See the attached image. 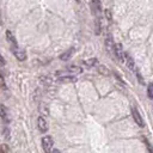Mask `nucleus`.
I'll list each match as a JSON object with an SVG mask.
<instances>
[{
    "label": "nucleus",
    "mask_w": 153,
    "mask_h": 153,
    "mask_svg": "<svg viewBox=\"0 0 153 153\" xmlns=\"http://www.w3.org/2000/svg\"><path fill=\"white\" fill-rule=\"evenodd\" d=\"M53 145H54V141L50 136H44L42 139V147H43V151L45 153H50L51 149H53Z\"/></svg>",
    "instance_id": "nucleus-1"
},
{
    "label": "nucleus",
    "mask_w": 153,
    "mask_h": 153,
    "mask_svg": "<svg viewBox=\"0 0 153 153\" xmlns=\"http://www.w3.org/2000/svg\"><path fill=\"white\" fill-rule=\"evenodd\" d=\"M131 116H133L135 123H136L139 127H143V126H145V124H143V121H142V117H141L140 112L137 111V109H136L135 106L131 108Z\"/></svg>",
    "instance_id": "nucleus-2"
},
{
    "label": "nucleus",
    "mask_w": 153,
    "mask_h": 153,
    "mask_svg": "<svg viewBox=\"0 0 153 153\" xmlns=\"http://www.w3.org/2000/svg\"><path fill=\"white\" fill-rule=\"evenodd\" d=\"M114 54L116 55V57H118L121 61H123V56H124V51H123V48L120 43L115 44L114 45Z\"/></svg>",
    "instance_id": "nucleus-3"
},
{
    "label": "nucleus",
    "mask_w": 153,
    "mask_h": 153,
    "mask_svg": "<svg viewBox=\"0 0 153 153\" xmlns=\"http://www.w3.org/2000/svg\"><path fill=\"white\" fill-rule=\"evenodd\" d=\"M6 38H7L8 43L12 45V50H16L18 47H17V42H16V39H14V36L12 35L11 31H6Z\"/></svg>",
    "instance_id": "nucleus-4"
},
{
    "label": "nucleus",
    "mask_w": 153,
    "mask_h": 153,
    "mask_svg": "<svg viewBox=\"0 0 153 153\" xmlns=\"http://www.w3.org/2000/svg\"><path fill=\"white\" fill-rule=\"evenodd\" d=\"M123 61H126V63H127V66H128V68H129L130 71H135V69H136L133 59H131L128 54H126V53H124V56H123Z\"/></svg>",
    "instance_id": "nucleus-5"
},
{
    "label": "nucleus",
    "mask_w": 153,
    "mask_h": 153,
    "mask_svg": "<svg viewBox=\"0 0 153 153\" xmlns=\"http://www.w3.org/2000/svg\"><path fill=\"white\" fill-rule=\"evenodd\" d=\"M37 126H38V129L41 131H43V133H45L48 130V124H47V122H45V120L43 117H38L37 118Z\"/></svg>",
    "instance_id": "nucleus-6"
},
{
    "label": "nucleus",
    "mask_w": 153,
    "mask_h": 153,
    "mask_svg": "<svg viewBox=\"0 0 153 153\" xmlns=\"http://www.w3.org/2000/svg\"><path fill=\"white\" fill-rule=\"evenodd\" d=\"M67 71H68V72H69L72 75H76V74H80V73L82 72L81 67H78V66H74V65L69 66V67L67 68Z\"/></svg>",
    "instance_id": "nucleus-7"
},
{
    "label": "nucleus",
    "mask_w": 153,
    "mask_h": 153,
    "mask_svg": "<svg viewBox=\"0 0 153 153\" xmlns=\"http://www.w3.org/2000/svg\"><path fill=\"white\" fill-rule=\"evenodd\" d=\"M114 45H115V43H114V41H112V37L109 35V36L106 37V39H105V47H106V49H108L109 51H114Z\"/></svg>",
    "instance_id": "nucleus-8"
},
{
    "label": "nucleus",
    "mask_w": 153,
    "mask_h": 153,
    "mask_svg": "<svg viewBox=\"0 0 153 153\" xmlns=\"http://www.w3.org/2000/svg\"><path fill=\"white\" fill-rule=\"evenodd\" d=\"M38 111H39V114L42 115L41 117H43V116H48V115H49V110H48V106H47L44 103H41V104L38 105Z\"/></svg>",
    "instance_id": "nucleus-9"
},
{
    "label": "nucleus",
    "mask_w": 153,
    "mask_h": 153,
    "mask_svg": "<svg viewBox=\"0 0 153 153\" xmlns=\"http://www.w3.org/2000/svg\"><path fill=\"white\" fill-rule=\"evenodd\" d=\"M13 53H14V55H16V57L19 60V61H24L25 60V57H26V55H25V53L23 51V50H20L19 48H17L16 50H13Z\"/></svg>",
    "instance_id": "nucleus-10"
},
{
    "label": "nucleus",
    "mask_w": 153,
    "mask_h": 153,
    "mask_svg": "<svg viewBox=\"0 0 153 153\" xmlns=\"http://www.w3.org/2000/svg\"><path fill=\"white\" fill-rule=\"evenodd\" d=\"M97 63H98V60H97L96 57H93V59H88V60H85V61L82 62V65H84V66H86L87 68L93 67V66H96Z\"/></svg>",
    "instance_id": "nucleus-11"
},
{
    "label": "nucleus",
    "mask_w": 153,
    "mask_h": 153,
    "mask_svg": "<svg viewBox=\"0 0 153 153\" xmlns=\"http://www.w3.org/2000/svg\"><path fill=\"white\" fill-rule=\"evenodd\" d=\"M97 69H98V72H99L102 75H104V76H109V75H110V71H109L105 66H103V65H98V66H97Z\"/></svg>",
    "instance_id": "nucleus-12"
},
{
    "label": "nucleus",
    "mask_w": 153,
    "mask_h": 153,
    "mask_svg": "<svg viewBox=\"0 0 153 153\" xmlns=\"http://www.w3.org/2000/svg\"><path fill=\"white\" fill-rule=\"evenodd\" d=\"M0 117L5 121V122H7L8 121V117H7V111H6V109H5V106L2 105V104H0Z\"/></svg>",
    "instance_id": "nucleus-13"
},
{
    "label": "nucleus",
    "mask_w": 153,
    "mask_h": 153,
    "mask_svg": "<svg viewBox=\"0 0 153 153\" xmlns=\"http://www.w3.org/2000/svg\"><path fill=\"white\" fill-rule=\"evenodd\" d=\"M71 55H72V49L68 50V51H66V53H63V54L60 56V59H61L62 61H66V60H68V59L71 57Z\"/></svg>",
    "instance_id": "nucleus-14"
},
{
    "label": "nucleus",
    "mask_w": 153,
    "mask_h": 153,
    "mask_svg": "<svg viewBox=\"0 0 153 153\" xmlns=\"http://www.w3.org/2000/svg\"><path fill=\"white\" fill-rule=\"evenodd\" d=\"M0 87L2 90H6V84H5V79H4V75L0 73Z\"/></svg>",
    "instance_id": "nucleus-15"
},
{
    "label": "nucleus",
    "mask_w": 153,
    "mask_h": 153,
    "mask_svg": "<svg viewBox=\"0 0 153 153\" xmlns=\"http://www.w3.org/2000/svg\"><path fill=\"white\" fill-rule=\"evenodd\" d=\"M93 5H94V7H96V10L99 12L100 11V0H93Z\"/></svg>",
    "instance_id": "nucleus-16"
},
{
    "label": "nucleus",
    "mask_w": 153,
    "mask_h": 153,
    "mask_svg": "<svg viewBox=\"0 0 153 153\" xmlns=\"http://www.w3.org/2000/svg\"><path fill=\"white\" fill-rule=\"evenodd\" d=\"M142 140L145 141V143H146V146H147V148H148V152H149V153H152V148H151V143L148 142V140H147L146 137H142Z\"/></svg>",
    "instance_id": "nucleus-17"
},
{
    "label": "nucleus",
    "mask_w": 153,
    "mask_h": 153,
    "mask_svg": "<svg viewBox=\"0 0 153 153\" xmlns=\"http://www.w3.org/2000/svg\"><path fill=\"white\" fill-rule=\"evenodd\" d=\"M148 97H149V98L153 97V93H152V85H148Z\"/></svg>",
    "instance_id": "nucleus-18"
},
{
    "label": "nucleus",
    "mask_w": 153,
    "mask_h": 153,
    "mask_svg": "<svg viewBox=\"0 0 153 153\" xmlns=\"http://www.w3.org/2000/svg\"><path fill=\"white\" fill-rule=\"evenodd\" d=\"M7 152V147L6 146H1L0 147V153H6Z\"/></svg>",
    "instance_id": "nucleus-19"
},
{
    "label": "nucleus",
    "mask_w": 153,
    "mask_h": 153,
    "mask_svg": "<svg viewBox=\"0 0 153 153\" xmlns=\"http://www.w3.org/2000/svg\"><path fill=\"white\" fill-rule=\"evenodd\" d=\"M105 14H106L108 19H109V20H111V14H110V11H109V10H106V11H105Z\"/></svg>",
    "instance_id": "nucleus-20"
},
{
    "label": "nucleus",
    "mask_w": 153,
    "mask_h": 153,
    "mask_svg": "<svg viewBox=\"0 0 153 153\" xmlns=\"http://www.w3.org/2000/svg\"><path fill=\"white\" fill-rule=\"evenodd\" d=\"M53 153H61L59 149H55V151H53Z\"/></svg>",
    "instance_id": "nucleus-21"
}]
</instances>
